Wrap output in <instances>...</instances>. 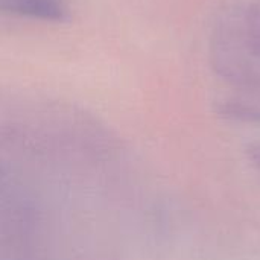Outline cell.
Here are the masks:
<instances>
[{
	"label": "cell",
	"instance_id": "6da1fadb",
	"mask_svg": "<svg viewBox=\"0 0 260 260\" xmlns=\"http://www.w3.org/2000/svg\"><path fill=\"white\" fill-rule=\"evenodd\" d=\"M0 14L64 21L69 18V6L66 0H0Z\"/></svg>",
	"mask_w": 260,
	"mask_h": 260
}]
</instances>
